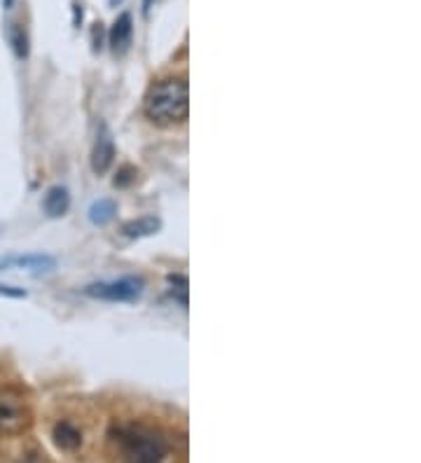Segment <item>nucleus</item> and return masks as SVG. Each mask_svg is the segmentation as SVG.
I'll return each mask as SVG.
<instances>
[{"mask_svg": "<svg viewBox=\"0 0 421 463\" xmlns=\"http://www.w3.org/2000/svg\"><path fill=\"white\" fill-rule=\"evenodd\" d=\"M146 113L157 122H183L190 113V89L185 80L169 78L150 89L146 99Z\"/></svg>", "mask_w": 421, "mask_h": 463, "instance_id": "obj_1", "label": "nucleus"}, {"mask_svg": "<svg viewBox=\"0 0 421 463\" xmlns=\"http://www.w3.org/2000/svg\"><path fill=\"white\" fill-rule=\"evenodd\" d=\"M146 283L138 276H126V279L112 281V283H94V286H87L85 293L89 297H101V300H110V302H131L141 297Z\"/></svg>", "mask_w": 421, "mask_h": 463, "instance_id": "obj_2", "label": "nucleus"}, {"mask_svg": "<svg viewBox=\"0 0 421 463\" xmlns=\"http://www.w3.org/2000/svg\"><path fill=\"white\" fill-rule=\"evenodd\" d=\"M167 454V447L160 438L146 435L131 440V463H160Z\"/></svg>", "mask_w": 421, "mask_h": 463, "instance_id": "obj_3", "label": "nucleus"}, {"mask_svg": "<svg viewBox=\"0 0 421 463\" xmlns=\"http://www.w3.org/2000/svg\"><path fill=\"white\" fill-rule=\"evenodd\" d=\"M112 160H115V143H112V136H110L108 126L101 124L99 126V136H96V143H94V152H92L94 174H105V171L110 169Z\"/></svg>", "mask_w": 421, "mask_h": 463, "instance_id": "obj_4", "label": "nucleus"}, {"mask_svg": "<svg viewBox=\"0 0 421 463\" xmlns=\"http://www.w3.org/2000/svg\"><path fill=\"white\" fill-rule=\"evenodd\" d=\"M131 31H134V19L129 12H122L119 17L115 19V24L110 28V49L115 52V54H122L129 47V40H131Z\"/></svg>", "mask_w": 421, "mask_h": 463, "instance_id": "obj_5", "label": "nucleus"}, {"mask_svg": "<svg viewBox=\"0 0 421 463\" xmlns=\"http://www.w3.org/2000/svg\"><path fill=\"white\" fill-rule=\"evenodd\" d=\"M69 206H71V194L66 188H61V185L49 188L42 199V211L47 213L49 218H61V215L69 211Z\"/></svg>", "mask_w": 421, "mask_h": 463, "instance_id": "obj_6", "label": "nucleus"}, {"mask_svg": "<svg viewBox=\"0 0 421 463\" xmlns=\"http://www.w3.org/2000/svg\"><path fill=\"white\" fill-rule=\"evenodd\" d=\"M162 222L155 218V215H143V218H136V220H129L122 225V232L126 236L136 239V236H148V234H155V232H160Z\"/></svg>", "mask_w": 421, "mask_h": 463, "instance_id": "obj_7", "label": "nucleus"}, {"mask_svg": "<svg viewBox=\"0 0 421 463\" xmlns=\"http://www.w3.org/2000/svg\"><path fill=\"white\" fill-rule=\"evenodd\" d=\"M10 265L24 267V270H35V272H52L57 263H54V258H49V255H26V258L5 260L3 263V267H10Z\"/></svg>", "mask_w": 421, "mask_h": 463, "instance_id": "obj_8", "label": "nucleus"}, {"mask_svg": "<svg viewBox=\"0 0 421 463\" xmlns=\"http://www.w3.org/2000/svg\"><path fill=\"white\" fill-rule=\"evenodd\" d=\"M80 431L75 428L73 423L69 421H61L54 426V443L61 447V450H75L80 445Z\"/></svg>", "mask_w": 421, "mask_h": 463, "instance_id": "obj_9", "label": "nucleus"}, {"mask_svg": "<svg viewBox=\"0 0 421 463\" xmlns=\"http://www.w3.org/2000/svg\"><path fill=\"white\" fill-rule=\"evenodd\" d=\"M115 213H117L115 201L99 199V201H94L92 208H89V220H92L94 225H105V222H110L112 218H115Z\"/></svg>", "mask_w": 421, "mask_h": 463, "instance_id": "obj_10", "label": "nucleus"}, {"mask_svg": "<svg viewBox=\"0 0 421 463\" xmlns=\"http://www.w3.org/2000/svg\"><path fill=\"white\" fill-rule=\"evenodd\" d=\"M10 42H12V49H14V56H17L19 61H24V59L28 56V35L19 24H12Z\"/></svg>", "mask_w": 421, "mask_h": 463, "instance_id": "obj_11", "label": "nucleus"}, {"mask_svg": "<svg viewBox=\"0 0 421 463\" xmlns=\"http://www.w3.org/2000/svg\"><path fill=\"white\" fill-rule=\"evenodd\" d=\"M134 178H136V171H134L131 167H124L112 183H115V188H126V185H129Z\"/></svg>", "mask_w": 421, "mask_h": 463, "instance_id": "obj_12", "label": "nucleus"}, {"mask_svg": "<svg viewBox=\"0 0 421 463\" xmlns=\"http://www.w3.org/2000/svg\"><path fill=\"white\" fill-rule=\"evenodd\" d=\"M0 295H12V297H26V290H14L10 286H0Z\"/></svg>", "mask_w": 421, "mask_h": 463, "instance_id": "obj_13", "label": "nucleus"}, {"mask_svg": "<svg viewBox=\"0 0 421 463\" xmlns=\"http://www.w3.org/2000/svg\"><path fill=\"white\" fill-rule=\"evenodd\" d=\"M80 24H82V5L75 3V5H73V26L80 28Z\"/></svg>", "mask_w": 421, "mask_h": 463, "instance_id": "obj_14", "label": "nucleus"}, {"mask_svg": "<svg viewBox=\"0 0 421 463\" xmlns=\"http://www.w3.org/2000/svg\"><path fill=\"white\" fill-rule=\"evenodd\" d=\"M94 47L101 49V24H96L94 28Z\"/></svg>", "mask_w": 421, "mask_h": 463, "instance_id": "obj_15", "label": "nucleus"}, {"mask_svg": "<svg viewBox=\"0 0 421 463\" xmlns=\"http://www.w3.org/2000/svg\"><path fill=\"white\" fill-rule=\"evenodd\" d=\"M150 5H153V0H146V3H143V14H146V17L150 14Z\"/></svg>", "mask_w": 421, "mask_h": 463, "instance_id": "obj_16", "label": "nucleus"}, {"mask_svg": "<svg viewBox=\"0 0 421 463\" xmlns=\"http://www.w3.org/2000/svg\"><path fill=\"white\" fill-rule=\"evenodd\" d=\"M12 5H14V0H3V7H5V10H12Z\"/></svg>", "mask_w": 421, "mask_h": 463, "instance_id": "obj_17", "label": "nucleus"}, {"mask_svg": "<svg viewBox=\"0 0 421 463\" xmlns=\"http://www.w3.org/2000/svg\"><path fill=\"white\" fill-rule=\"evenodd\" d=\"M119 3H122V0H110V7H117Z\"/></svg>", "mask_w": 421, "mask_h": 463, "instance_id": "obj_18", "label": "nucleus"}]
</instances>
